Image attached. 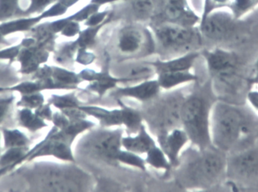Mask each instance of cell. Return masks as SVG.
I'll return each mask as SVG.
<instances>
[{
	"label": "cell",
	"instance_id": "ab89813d",
	"mask_svg": "<svg viewBox=\"0 0 258 192\" xmlns=\"http://www.w3.org/2000/svg\"><path fill=\"white\" fill-rule=\"evenodd\" d=\"M113 12V10H110V9H105L101 12L98 11L93 15H91L88 18L87 21H85L84 25L86 27H96V26L100 25L107 21V18Z\"/></svg>",
	"mask_w": 258,
	"mask_h": 192
},
{
	"label": "cell",
	"instance_id": "cb8c5ba5",
	"mask_svg": "<svg viewBox=\"0 0 258 192\" xmlns=\"http://www.w3.org/2000/svg\"><path fill=\"white\" fill-rule=\"evenodd\" d=\"M17 115L18 125L33 134L48 127L46 121L38 116L31 109L19 108Z\"/></svg>",
	"mask_w": 258,
	"mask_h": 192
},
{
	"label": "cell",
	"instance_id": "ac0fdd59",
	"mask_svg": "<svg viewBox=\"0 0 258 192\" xmlns=\"http://www.w3.org/2000/svg\"><path fill=\"white\" fill-rule=\"evenodd\" d=\"M161 90L157 79H147L135 85L116 87L112 96L116 99L132 98L145 104L159 96Z\"/></svg>",
	"mask_w": 258,
	"mask_h": 192
},
{
	"label": "cell",
	"instance_id": "1f68e13d",
	"mask_svg": "<svg viewBox=\"0 0 258 192\" xmlns=\"http://www.w3.org/2000/svg\"><path fill=\"white\" fill-rule=\"evenodd\" d=\"M116 162L136 167L143 171L147 170V164H146L145 159L140 157L138 154L129 152L125 149L124 150L122 149L119 152L117 158H116Z\"/></svg>",
	"mask_w": 258,
	"mask_h": 192
},
{
	"label": "cell",
	"instance_id": "7c38bea8",
	"mask_svg": "<svg viewBox=\"0 0 258 192\" xmlns=\"http://www.w3.org/2000/svg\"><path fill=\"white\" fill-rule=\"evenodd\" d=\"M207 65L209 74L221 83L230 82L237 75L239 57L234 51L222 48L200 51Z\"/></svg>",
	"mask_w": 258,
	"mask_h": 192
},
{
	"label": "cell",
	"instance_id": "484cf974",
	"mask_svg": "<svg viewBox=\"0 0 258 192\" xmlns=\"http://www.w3.org/2000/svg\"><path fill=\"white\" fill-rule=\"evenodd\" d=\"M3 149L11 148H30V138L20 130L16 128H3Z\"/></svg>",
	"mask_w": 258,
	"mask_h": 192
},
{
	"label": "cell",
	"instance_id": "5bb4252c",
	"mask_svg": "<svg viewBox=\"0 0 258 192\" xmlns=\"http://www.w3.org/2000/svg\"><path fill=\"white\" fill-rule=\"evenodd\" d=\"M21 42L23 47L16 60L21 66L20 72L24 75L33 74L46 63L50 53L54 51V45L36 42L31 36L24 38Z\"/></svg>",
	"mask_w": 258,
	"mask_h": 192
},
{
	"label": "cell",
	"instance_id": "3957f363",
	"mask_svg": "<svg viewBox=\"0 0 258 192\" xmlns=\"http://www.w3.org/2000/svg\"><path fill=\"white\" fill-rule=\"evenodd\" d=\"M212 85L205 90L194 91L186 97L180 111L181 127L189 137L192 146L204 150L212 146L211 139V113L217 101Z\"/></svg>",
	"mask_w": 258,
	"mask_h": 192
},
{
	"label": "cell",
	"instance_id": "ee69618b",
	"mask_svg": "<svg viewBox=\"0 0 258 192\" xmlns=\"http://www.w3.org/2000/svg\"><path fill=\"white\" fill-rule=\"evenodd\" d=\"M247 101L251 107L258 113V90H251L247 95Z\"/></svg>",
	"mask_w": 258,
	"mask_h": 192
},
{
	"label": "cell",
	"instance_id": "816d5d0a",
	"mask_svg": "<svg viewBox=\"0 0 258 192\" xmlns=\"http://www.w3.org/2000/svg\"><path fill=\"white\" fill-rule=\"evenodd\" d=\"M2 141H3V134L0 131V155L2 154V149H3V146H2Z\"/></svg>",
	"mask_w": 258,
	"mask_h": 192
},
{
	"label": "cell",
	"instance_id": "ba28073f",
	"mask_svg": "<svg viewBox=\"0 0 258 192\" xmlns=\"http://www.w3.org/2000/svg\"><path fill=\"white\" fill-rule=\"evenodd\" d=\"M120 108L108 110L97 106L81 105L80 109L87 116L99 122L102 128L125 126L128 135L138 132L143 125L142 115L139 110L128 107L121 99H116Z\"/></svg>",
	"mask_w": 258,
	"mask_h": 192
},
{
	"label": "cell",
	"instance_id": "f546056e",
	"mask_svg": "<svg viewBox=\"0 0 258 192\" xmlns=\"http://www.w3.org/2000/svg\"><path fill=\"white\" fill-rule=\"evenodd\" d=\"M19 3L20 0H0V22L21 17L24 9Z\"/></svg>",
	"mask_w": 258,
	"mask_h": 192
},
{
	"label": "cell",
	"instance_id": "44dd1931",
	"mask_svg": "<svg viewBox=\"0 0 258 192\" xmlns=\"http://www.w3.org/2000/svg\"><path fill=\"white\" fill-rule=\"evenodd\" d=\"M155 146H156V141L149 134L147 127L144 124L135 136L128 135L122 137V148L138 155L147 154Z\"/></svg>",
	"mask_w": 258,
	"mask_h": 192
},
{
	"label": "cell",
	"instance_id": "d6a6232c",
	"mask_svg": "<svg viewBox=\"0 0 258 192\" xmlns=\"http://www.w3.org/2000/svg\"><path fill=\"white\" fill-rule=\"evenodd\" d=\"M45 103V98L42 92H36L29 94H21L16 105L18 108H28L35 110Z\"/></svg>",
	"mask_w": 258,
	"mask_h": 192
},
{
	"label": "cell",
	"instance_id": "d6986e66",
	"mask_svg": "<svg viewBox=\"0 0 258 192\" xmlns=\"http://www.w3.org/2000/svg\"><path fill=\"white\" fill-rule=\"evenodd\" d=\"M53 18H54V12L51 8L48 7L46 10L39 15L18 17V18L0 22V30L3 36L6 37L9 35L17 33H26V32H30L36 25L40 24L43 20Z\"/></svg>",
	"mask_w": 258,
	"mask_h": 192
},
{
	"label": "cell",
	"instance_id": "7a4b0ae2",
	"mask_svg": "<svg viewBox=\"0 0 258 192\" xmlns=\"http://www.w3.org/2000/svg\"><path fill=\"white\" fill-rule=\"evenodd\" d=\"M251 123L248 116L237 106L224 101H216L211 113L212 146L229 154L239 147L250 134Z\"/></svg>",
	"mask_w": 258,
	"mask_h": 192
},
{
	"label": "cell",
	"instance_id": "e575fe53",
	"mask_svg": "<svg viewBox=\"0 0 258 192\" xmlns=\"http://www.w3.org/2000/svg\"><path fill=\"white\" fill-rule=\"evenodd\" d=\"M57 1V0H30L28 7L23 11L21 17L39 15Z\"/></svg>",
	"mask_w": 258,
	"mask_h": 192
},
{
	"label": "cell",
	"instance_id": "b9f144b4",
	"mask_svg": "<svg viewBox=\"0 0 258 192\" xmlns=\"http://www.w3.org/2000/svg\"><path fill=\"white\" fill-rule=\"evenodd\" d=\"M96 58L94 53L88 51L87 48H78L76 53L75 62L82 65H89Z\"/></svg>",
	"mask_w": 258,
	"mask_h": 192
},
{
	"label": "cell",
	"instance_id": "f35d334b",
	"mask_svg": "<svg viewBox=\"0 0 258 192\" xmlns=\"http://www.w3.org/2000/svg\"><path fill=\"white\" fill-rule=\"evenodd\" d=\"M154 3L155 0H132V8L138 15H150L153 12Z\"/></svg>",
	"mask_w": 258,
	"mask_h": 192
},
{
	"label": "cell",
	"instance_id": "30bf717a",
	"mask_svg": "<svg viewBox=\"0 0 258 192\" xmlns=\"http://www.w3.org/2000/svg\"><path fill=\"white\" fill-rule=\"evenodd\" d=\"M117 48L125 57L145 56L156 51L153 33L138 24H127L117 33Z\"/></svg>",
	"mask_w": 258,
	"mask_h": 192
},
{
	"label": "cell",
	"instance_id": "277c9868",
	"mask_svg": "<svg viewBox=\"0 0 258 192\" xmlns=\"http://www.w3.org/2000/svg\"><path fill=\"white\" fill-rule=\"evenodd\" d=\"M33 178L41 191H84L92 187V177L85 170L69 164H35L31 170ZM35 182V181H33Z\"/></svg>",
	"mask_w": 258,
	"mask_h": 192
},
{
	"label": "cell",
	"instance_id": "4316f807",
	"mask_svg": "<svg viewBox=\"0 0 258 192\" xmlns=\"http://www.w3.org/2000/svg\"><path fill=\"white\" fill-rule=\"evenodd\" d=\"M30 149V148H11L6 149L0 155V168L11 167L12 169H15L24 164L26 162L27 153Z\"/></svg>",
	"mask_w": 258,
	"mask_h": 192
},
{
	"label": "cell",
	"instance_id": "83f0119b",
	"mask_svg": "<svg viewBox=\"0 0 258 192\" xmlns=\"http://www.w3.org/2000/svg\"><path fill=\"white\" fill-rule=\"evenodd\" d=\"M146 164L156 170H163L166 173L172 170L171 164L165 154L159 146H153L147 152L145 158Z\"/></svg>",
	"mask_w": 258,
	"mask_h": 192
},
{
	"label": "cell",
	"instance_id": "c3c4849f",
	"mask_svg": "<svg viewBox=\"0 0 258 192\" xmlns=\"http://www.w3.org/2000/svg\"><path fill=\"white\" fill-rule=\"evenodd\" d=\"M0 45H6V46H9V45H11V44L9 43V41L6 39V36H3L1 30H0Z\"/></svg>",
	"mask_w": 258,
	"mask_h": 192
},
{
	"label": "cell",
	"instance_id": "d590c367",
	"mask_svg": "<svg viewBox=\"0 0 258 192\" xmlns=\"http://www.w3.org/2000/svg\"><path fill=\"white\" fill-rule=\"evenodd\" d=\"M101 7V6L99 5L90 2L89 4L86 5L75 13L68 16V18L71 21H77L79 23L85 22V21H87L88 18L91 15L99 11Z\"/></svg>",
	"mask_w": 258,
	"mask_h": 192
},
{
	"label": "cell",
	"instance_id": "2e32d148",
	"mask_svg": "<svg viewBox=\"0 0 258 192\" xmlns=\"http://www.w3.org/2000/svg\"><path fill=\"white\" fill-rule=\"evenodd\" d=\"M79 76L83 81H88L86 90L96 93L100 98H102L108 90H113L117 87L119 83H126L132 81L127 77H114L109 72L107 67L101 72H96L91 69H85L79 72Z\"/></svg>",
	"mask_w": 258,
	"mask_h": 192
},
{
	"label": "cell",
	"instance_id": "bcb514c9",
	"mask_svg": "<svg viewBox=\"0 0 258 192\" xmlns=\"http://www.w3.org/2000/svg\"><path fill=\"white\" fill-rule=\"evenodd\" d=\"M60 1L62 2L67 7L71 9V7L77 5L80 0H60Z\"/></svg>",
	"mask_w": 258,
	"mask_h": 192
},
{
	"label": "cell",
	"instance_id": "7bdbcfd3",
	"mask_svg": "<svg viewBox=\"0 0 258 192\" xmlns=\"http://www.w3.org/2000/svg\"><path fill=\"white\" fill-rule=\"evenodd\" d=\"M51 107V105L49 103L47 102L46 104L45 103L41 107H39V108L35 110L34 111L36 112L38 116H40L44 120L51 122L54 113H53Z\"/></svg>",
	"mask_w": 258,
	"mask_h": 192
},
{
	"label": "cell",
	"instance_id": "f6af8a7d",
	"mask_svg": "<svg viewBox=\"0 0 258 192\" xmlns=\"http://www.w3.org/2000/svg\"><path fill=\"white\" fill-rule=\"evenodd\" d=\"M119 1H127V0H91L92 3H96L99 6H102L104 5L112 4V3H116Z\"/></svg>",
	"mask_w": 258,
	"mask_h": 192
},
{
	"label": "cell",
	"instance_id": "8992f818",
	"mask_svg": "<svg viewBox=\"0 0 258 192\" xmlns=\"http://www.w3.org/2000/svg\"><path fill=\"white\" fill-rule=\"evenodd\" d=\"M186 97L180 90L156 97L149 102L144 111H141L152 134L157 136L175 128H182L180 111Z\"/></svg>",
	"mask_w": 258,
	"mask_h": 192
},
{
	"label": "cell",
	"instance_id": "5b68a950",
	"mask_svg": "<svg viewBox=\"0 0 258 192\" xmlns=\"http://www.w3.org/2000/svg\"><path fill=\"white\" fill-rule=\"evenodd\" d=\"M150 28L156 49L165 54L162 60L200 51L203 46L204 39L199 26L183 27L169 23H152Z\"/></svg>",
	"mask_w": 258,
	"mask_h": 192
},
{
	"label": "cell",
	"instance_id": "9a60e30c",
	"mask_svg": "<svg viewBox=\"0 0 258 192\" xmlns=\"http://www.w3.org/2000/svg\"><path fill=\"white\" fill-rule=\"evenodd\" d=\"M153 18V23H169L183 27H196L201 20L188 2L180 0H166L161 13Z\"/></svg>",
	"mask_w": 258,
	"mask_h": 192
},
{
	"label": "cell",
	"instance_id": "8fae6325",
	"mask_svg": "<svg viewBox=\"0 0 258 192\" xmlns=\"http://www.w3.org/2000/svg\"><path fill=\"white\" fill-rule=\"evenodd\" d=\"M227 178L242 184L258 182V146L227 154Z\"/></svg>",
	"mask_w": 258,
	"mask_h": 192
},
{
	"label": "cell",
	"instance_id": "e0dca14e",
	"mask_svg": "<svg viewBox=\"0 0 258 192\" xmlns=\"http://www.w3.org/2000/svg\"><path fill=\"white\" fill-rule=\"evenodd\" d=\"M157 143L166 155L173 169L178 167L182 149L189 142L183 128H175L168 132L161 133L156 136Z\"/></svg>",
	"mask_w": 258,
	"mask_h": 192
},
{
	"label": "cell",
	"instance_id": "f5cc1de1",
	"mask_svg": "<svg viewBox=\"0 0 258 192\" xmlns=\"http://www.w3.org/2000/svg\"><path fill=\"white\" fill-rule=\"evenodd\" d=\"M256 82L258 83V81H256Z\"/></svg>",
	"mask_w": 258,
	"mask_h": 192
},
{
	"label": "cell",
	"instance_id": "7402d4cb",
	"mask_svg": "<svg viewBox=\"0 0 258 192\" xmlns=\"http://www.w3.org/2000/svg\"><path fill=\"white\" fill-rule=\"evenodd\" d=\"M48 75L54 81L57 90H76L83 80L78 73L61 66H49Z\"/></svg>",
	"mask_w": 258,
	"mask_h": 192
},
{
	"label": "cell",
	"instance_id": "603a6c76",
	"mask_svg": "<svg viewBox=\"0 0 258 192\" xmlns=\"http://www.w3.org/2000/svg\"><path fill=\"white\" fill-rule=\"evenodd\" d=\"M157 81L161 89L171 90L180 84L186 83L196 82L199 77L190 71L186 72H160L157 74Z\"/></svg>",
	"mask_w": 258,
	"mask_h": 192
},
{
	"label": "cell",
	"instance_id": "f907efd6",
	"mask_svg": "<svg viewBox=\"0 0 258 192\" xmlns=\"http://www.w3.org/2000/svg\"><path fill=\"white\" fill-rule=\"evenodd\" d=\"M254 68H255V75H254V81H258V59L256 61L255 65H254Z\"/></svg>",
	"mask_w": 258,
	"mask_h": 192
},
{
	"label": "cell",
	"instance_id": "9c48e42d",
	"mask_svg": "<svg viewBox=\"0 0 258 192\" xmlns=\"http://www.w3.org/2000/svg\"><path fill=\"white\" fill-rule=\"evenodd\" d=\"M76 137L66 131L53 126L46 137L29 150L25 163L39 157H54L65 162L76 163L72 149Z\"/></svg>",
	"mask_w": 258,
	"mask_h": 192
},
{
	"label": "cell",
	"instance_id": "4dcf8cb0",
	"mask_svg": "<svg viewBox=\"0 0 258 192\" xmlns=\"http://www.w3.org/2000/svg\"><path fill=\"white\" fill-rule=\"evenodd\" d=\"M257 6L258 0H233L229 4L228 9L233 14L235 19L240 20L244 15Z\"/></svg>",
	"mask_w": 258,
	"mask_h": 192
},
{
	"label": "cell",
	"instance_id": "836d02e7",
	"mask_svg": "<svg viewBox=\"0 0 258 192\" xmlns=\"http://www.w3.org/2000/svg\"><path fill=\"white\" fill-rule=\"evenodd\" d=\"M42 89L40 83L37 80L24 81L15 85L9 86V92H18L20 94H29V93L42 92Z\"/></svg>",
	"mask_w": 258,
	"mask_h": 192
},
{
	"label": "cell",
	"instance_id": "7dc6e473",
	"mask_svg": "<svg viewBox=\"0 0 258 192\" xmlns=\"http://www.w3.org/2000/svg\"><path fill=\"white\" fill-rule=\"evenodd\" d=\"M13 169L11 167H1L0 168V178L3 177L5 175L7 174L9 172L12 171Z\"/></svg>",
	"mask_w": 258,
	"mask_h": 192
},
{
	"label": "cell",
	"instance_id": "f1b7e54d",
	"mask_svg": "<svg viewBox=\"0 0 258 192\" xmlns=\"http://www.w3.org/2000/svg\"><path fill=\"white\" fill-rule=\"evenodd\" d=\"M47 102L49 103L55 108L58 109L60 112L79 108L80 106L83 105L78 98L76 96L75 91L63 95H51Z\"/></svg>",
	"mask_w": 258,
	"mask_h": 192
},
{
	"label": "cell",
	"instance_id": "4fadbf2b",
	"mask_svg": "<svg viewBox=\"0 0 258 192\" xmlns=\"http://www.w3.org/2000/svg\"><path fill=\"white\" fill-rule=\"evenodd\" d=\"M232 12L216 9L201 18L199 27L203 39L212 42H222L231 39L237 30V23Z\"/></svg>",
	"mask_w": 258,
	"mask_h": 192
},
{
	"label": "cell",
	"instance_id": "8d00e7d4",
	"mask_svg": "<svg viewBox=\"0 0 258 192\" xmlns=\"http://www.w3.org/2000/svg\"><path fill=\"white\" fill-rule=\"evenodd\" d=\"M22 47L23 44L21 41L20 43L16 45H9L6 48L0 49V60H8L10 63L16 61Z\"/></svg>",
	"mask_w": 258,
	"mask_h": 192
},
{
	"label": "cell",
	"instance_id": "74e56055",
	"mask_svg": "<svg viewBox=\"0 0 258 192\" xmlns=\"http://www.w3.org/2000/svg\"><path fill=\"white\" fill-rule=\"evenodd\" d=\"M7 93L0 94V124L6 119L16 99L13 93L7 94Z\"/></svg>",
	"mask_w": 258,
	"mask_h": 192
},
{
	"label": "cell",
	"instance_id": "681fc988",
	"mask_svg": "<svg viewBox=\"0 0 258 192\" xmlns=\"http://www.w3.org/2000/svg\"><path fill=\"white\" fill-rule=\"evenodd\" d=\"M9 92V86H0V94Z\"/></svg>",
	"mask_w": 258,
	"mask_h": 192
},
{
	"label": "cell",
	"instance_id": "52a82bcc",
	"mask_svg": "<svg viewBox=\"0 0 258 192\" xmlns=\"http://www.w3.org/2000/svg\"><path fill=\"white\" fill-rule=\"evenodd\" d=\"M122 128L110 130L107 128L95 129L80 140V149L93 158L115 164L122 150Z\"/></svg>",
	"mask_w": 258,
	"mask_h": 192
},
{
	"label": "cell",
	"instance_id": "d4e9b609",
	"mask_svg": "<svg viewBox=\"0 0 258 192\" xmlns=\"http://www.w3.org/2000/svg\"><path fill=\"white\" fill-rule=\"evenodd\" d=\"M113 15H114V13L113 12L108 17L107 21L103 24L96 26V27H87V28L85 29V30H81L77 36V39L72 42L77 50L78 48H87V49H89V48H92L96 42L98 33L104 26L111 22L113 18Z\"/></svg>",
	"mask_w": 258,
	"mask_h": 192
},
{
	"label": "cell",
	"instance_id": "ffe728a7",
	"mask_svg": "<svg viewBox=\"0 0 258 192\" xmlns=\"http://www.w3.org/2000/svg\"><path fill=\"white\" fill-rule=\"evenodd\" d=\"M200 55V51H192L174 58L167 60L159 58L153 61H146L145 63L153 68L156 74L160 72H186L190 71Z\"/></svg>",
	"mask_w": 258,
	"mask_h": 192
},
{
	"label": "cell",
	"instance_id": "60d3db41",
	"mask_svg": "<svg viewBox=\"0 0 258 192\" xmlns=\"http://www.w3.org/2000/svg\"><path fill=\"white\" fill-rule=\"evenodd\" d=\"M66 24L63 26L60 35L68 38H72L78 36L79 33L82 30L80 23L75 21H71L68 18V17H66Z\"/></svg>",
	"mask_w": 258,
	"mask_h": 192
},
{
	"label": "cell",
	"instance_id": "6da1fadb",
	"mask_svg": "<svg viewBox=\"0 0 258 192\" xmlns=\"http://www.w3.org/2000/svg\"><path fill=\"white\" fill-rule=\"evenodd\" d=\"M227 154L213 146L204 150L191 146L181 152L177 177L185 188H208L227 177Z\"/></svg>",
	"mask_w": 258,
	"mask_h": 192
}]
</instances>
